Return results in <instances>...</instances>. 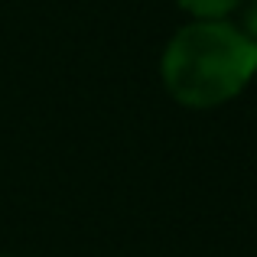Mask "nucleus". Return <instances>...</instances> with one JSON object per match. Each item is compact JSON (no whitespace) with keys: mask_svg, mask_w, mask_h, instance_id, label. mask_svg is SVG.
<instances>
[{"mask_svg":"<svg viewBox=\"0 0 257 257\" xmlns=\"http://www.w3.org/2000/svg\"><path fill=\"white\" fill-rule=\"evenodd\" d=\"M244 33L257 43V0H247L244 7Z\"/></svg>","mask_w":257,"mask_h":257,"instance_id":"nucleus-3","label":"nucleus"},{"mask_svg":"<svg viewBox=\"0 0 257 257\" xmlns=\"http://www.w3.org/2000/svg\"><path fill=\"white\" fill-rule=\"evenodd\" d=\"M254 46H257V43H254Z\"/></svg>","mask_w":257,"mask_h":257,"instance_id":"nucleus-4","label":"nucleus"},{"mask_svg":"<svg viewBox=\"0 0 257 257\" xmlns=\"http://www.w3.org/2000/svg\"><path fill=\"white\" fill-rule=\"evenodd\" d=\"M186 13H192L195 20H225L244 0H176Z\"/></svg>","mask_w":257,"mask_h":257,"instance_id":"nucleus-2","label":"nucleus"},{"mask_svg":"<svg viewBox=\"0 0 257 257\" xmlns=\"http://www.w3.org/2000/svg\"><path fill=\"white\" fill-rule=\"evenodd\" d=\"M160 75L182 107H218L238 98L257 75V46L228 20H195L163 49Z\"/></svg>","mask_w":257,"mask_h":257,"instance_id":"nucleus-1","label":"nucleus"}]
</instances>
